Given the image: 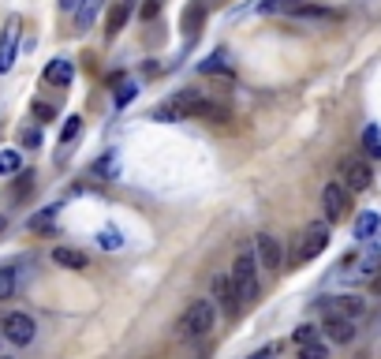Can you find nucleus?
<instances>
[{
  "mask_svg": "<svg viewBox=\"0 0 381 359\" xmlns=\"http://www.w3.org/2000/svg\"><path fill=\"white\" fill-rule=\"evenodd\" d=\"M228 281H232V288H235V300H240V307H251V303L258 300V258H254L251 247H243L240 255H235Z\"/></svg>",
  "mask_w": 381,
  "mask_h": 359,
  "instance_id": "obj_1",
  "label": "nucleus"
},
{
  "mask_svg": "<svg viewBox=\"0 0 381 359\" xmlns=\"http://www.w3.org/2000/svg\"><path fill=\"white\" fill-rule=\"evenodd\" d=\"M363 150L370 157H381V127L377 124H366L363 127Z\"/></svg>",
  "mask_w": 381,
  "mask_h": 359,
  "instance_id": "obj_21",
  "label": "nucleus"
},
{
  "mask_svg": "<svg viewBox=\"0 0 381 359\" xmlns=\"http://www.w3.org/2000/svg\"><path fill=\"white\" fill-rule=\"evenodd\" d=\"M322 334L336 341V344H348V341H356V318H344V314H325V326H322Z\"/></svg>",
  "mask_w": 381,
  "mask_h": 359,
  "instance_id": "obj_12",
  "label": "nucleus"
},
{
  "mask_svg": "<svg viewBox=\"0 0 381 359\" xmlns=\"http://www.w3.org/2000/svg\"><path fill=\"white\" fill-rule=\"evenodd\" d=\"M325 247H329V221H310L307 229L299 232L295 247H292V266H303L310 258H318Z\"/></svg>",
  "mask_w": 381,
  "mask_h": 359,
  "instance_id": "obj_3",
  "label": "nucleus"
},
{
  "mask_svg": "<svg viewBox=\"0 0 381 359\" xmlns=\"http://www.w3.org/2000/svg\"><path fill=\"white\" fill-rule=\"evenodd\" d=\"M299 352H303V359H325V352H329V348H325L322 341H314V344H303Z\"/></svg>",
  "mask_w": 381,
  "mask_h": 359,
  "instance_id": "obj_32",
  "label": "nucleus"
},
{
  "mask_svg": "<svg viewBox=\"0 0 381 359\" xmlns=\"http://www.w3.org/2000/svg\"><path fill=\"white\" fill-rule=\"evenodd\" d=\"M199 72H202V75H225V79H232V75H235V68L228 64V57H225L221 49H217V52H209V57L199 64Z\"/></svg>",
  "mask_w": 381,
  "mask_h": 359,
  "instance_id": "obj_14",
  "label": "nucleus"
},
{
  "mask_svg": "<svg viewBox=\"0 0 381 359\" xmlns=\"http://www.w3.org/2000/svg\"><path fill=\"white\" fill-rule=\"evenodd\" d=\"M213 303H217L221 311H225V318H235V314L243 311V307H240V300H235V288H232V281H228L225 273H217V277H213Z\"/></svg>",
  "mask_w": 381,
  "mask_h": 359,
  "instance_id": "obj_9",
  "label": "nucleus"
},
{
  "mask_svg": "<svg viewBox=\"0 0 381 359\" xmlns=\"http://www.w3.org/2000/svg\"><path fill=\"white\" fill-rule=\"evenodd\" d=\"M127 16H131V4H127V0H120V4H116V8L109 11V30H105V34H109V38H116V34L124 30Z\"/></svg>",
  "mask_w": 381,
  "mask_h": 359,
  "instance_id": "obj_20",
  "label": "nucleus"
},
{
  "mask_svg": "<svg viewBox=\"0 0 381 359\" xmlns=\"http://www.w3.org/2000/svg\"><path fill=\"white\" fill-rule=\"evenodd\" d=\"M318 334H322L318 326H299L295 329V344H299V348H303V344H314V341H318Z\"/></svg>",
  "mask_w": 381,
  "mask_h": 359,
  "instance_id": "obj_30",
  "label": "nucleus"
},
{
  "mask_svg": "<svg viewBox=\"0 0 381 359\" xmlns=\"http://www.w3.org/2000/svg\"><path fill=\"white\" fill-rule=\"evenodd\" d=\"M202 23H206V4H202V0H191V4L183 8V34H187V42L199 38Z\"/></svg>",
  "mask_w": 381,
  "mask_h": 359,
  "instance_id": "obj_13",
  "label": "nucleus"
},
{
  "mask_svg": "<svg viewBox=\"0 0 381 359\" xmlns=\"http://www.w3.org/2000/svg\"><path fill=\"white\" fill-rule=\"evenodd\" d=\"M98 244H101L105 251H120V247H124V232H120V229H101V232H98Z\"/></svg>",
  "mask_w": 381,
  "mask_h": 359,
  "instance_id": "obj_25",
  "label": "nucleus"
},
{
  "mask_svg": "<svg viewBox=\"0 0 381 359\" xmlns=\"http://www.w3.org/2000/svg\"><path fill=\"white\" fill-rule=\"evenodd\" d=\"M101 4H105V0H83L78 11H75V30H86V26L94 23V16L101 11Z\"/></svg>",
  "mask_w": 381,
  "mask_h": 359,
  "instance_id": "obj_18",
  "label": "nucleus"
},
{
  "mask_svg": "<svg viewBox=\"0 0 381 359\" xmlns=\"http://www.w3.org/2000/svg\"><path fill=\"white\" fill-rule=\"evenodd\" d=\"M206 101H209V98L202 94V90H180V94L168 101V105H172V109L180 113V120H191V116H202Z\"/></svg>",
  "mask_w": 381,
  "mask_h": 359,
  "instance_id": "obj_11",
  "label": "nucleus"
},
{
  "mask_svg": "<svg viewBox=\"0 0 381 359\" xmlns=\"http://www.w3.org/2000/svg\"><path fill=\"white\" fill-rule=\"evenodd\" d=\"M23 169V154L19 150H0V176H11V172Z\"/></svg>",
  "mask_w": 381,
  "mask_h": 359,
  "instance_id": "obj_23",
  "label": "nucleus"
},
{
  "mask_svg": "<svg viewBox=\"0 0 381 359\" xmlns=\"http://www.w3.org/2000/svg\"><path fill=\"white\" fill-rule=\"evenodd\" d=\"M30 191H34V172H26V176H19L16 188H11V203H23Z\"/></svg>",
  "mask_w": 381,
  "mask_h": 359,
  "instance_id": "obj_26",
  "label": "nucleus"
},
{
  "mask_svg": "<svg viewBox=\"0 0 381 359\" xmlns=\"http://www.w3.org/2000/svg\"><path fill=\"white\" fill-rule=\"evenodd\" d=\"M116 172H120L116 154H105V157H98V161L90 165V176H94V180H116Z\"/></svg>",
  "mask_w": 381,
  "mask_h": 359,
  "instance_id": "obj_17",
  "label": "nucleus"
},
{
  "mask_svg": "<svg viewBox=\"0 0 381 359\" xmlns=\"http://www.w3.org/2000/svg\"><path fill=\"white\" fill-rule=\"evenodd\" d=\"M78 127H83V120H78V116H68V120H64V131H60V146H68L75 135H78Z\"/></svg>",
  "mask_w": 381,
  "mask_h": 359,
  "instance_id": "obj_28",
  "label": "nucleus"
},
{
  "mask_svg": "<svg viewBox=\"0 0 381 359\" xmlns=\"http://www.w3.org/2000/svg\"><path fill=\"white\" fill-rule=\"evenodd\" d=\"M322 210H325V221H329V224L344 221L348 210H351V191L344 188V183H325V191H322Z\"/></svg>",
  "mask_w": 381,
  "mask_h": 359,
  "instance_id": "obj_4",
  "label": "nucleus"
},
{
  "mask_svg": "<svg viewBox=\"0 0 381 359\" xmlns=\"http://www.w3.org/2000/svg\"><path fill=\"white\" fill-rule=\"evenodd\" d=\"M213 318H217V303L213 300H194L187 311H183V318L176 322V337L180 341H199L206 337L209 329H213Z\"/></svg>",
  "mask_w": 381,
  "mask_h": 359,
  "instance_id": "obj_2",
  "label": "nucleus"
},
{
  "mask_svg": "<svg viewBox=\"0 0 381 359\" xmlns=\"http://www.w3.org/2000/svg\"><path fill=\"white\" fill-rule=\"evenodd\" d=\"M299 0H262V11L266 16H277V11H292Z\"/></svg>",
  "mask_w": 381,
  "mask_h": 359,
  "instance_id": "obj_29",
  "label": "nucleus"
},
{
  "mask_svg": "<svg viewBox=\"0 0 381 359\" xmlns=\"http://www.w3.org/2000/svg\"><path fill=\"white\" fill-rule=\"evenodd\" d=\"M52 262H57V266H64V270H86V255H83V251H75V247H57V251H52Z\"/></svg>",
  "mask_w": 381,
  "mask_h": 359,
  "instance_id": "obj_16",
  "label": "nucleus"
},
{
  "mask_svg": "<svg viewBox=\"0 0 381 359\" xmlns=\"http://www.w3.org/2000/svg\"><path fill=\"white\" fill-rule=\"evenodd\" d=\"M30 113L42 120V124H49V120H57V109H52V105H45V101H34L30 105Z\"/></svg>",
  "mask_w": 381,
  "mask_h": 359,
  "instance_id": "obj_31",
  "label": "nucleus"
},
{
  "mask_svg": "<svg viewBox=\"0 0 381 359\" xmlns=\"http://www.w3.org/2000/svg\"><path fill=\"white\" fill-rule=\"evenodd\" d=\"M157 11H161V0H142V11H139V16H142V23H146V19L157 16Z\"/></svg>",
  "mask_w": 381,
  "mask_h": 359,
  "instance_id": "obj_33",
  "label": "nucleus"
},
{
  "mask_svg": "<svg viewBox=\"0 0 381 359\" xmlns=\"http://www.w3.org/2000/svg\"><path fill=\"white\" fill-rule=\"evenodd\" d=\"M19 30H23V19H19V16H8L4 30H0V75H4V72H11V64H16Z\"/></svg>",
  "mask_w": 381,
  "mask_h": 359,
  "instance_id": "obj_7",
  "label": "nucleus"
},
{
  "mask_svg": "<svg viewBox=\"0 0 381 359\" xmlns=\"http://www.w3.org/2000/svg\"><path fill=\"white\" fill-rule=\"evenodd\" d=\"M322 314H344V318H359L366 314V303L359 296H333V300H322Z\"/></svg>",
  "mask_w": 381,
  "mask_h": 359,
  "instance_id": "obj_10",
  "label": "nucleus"
},
{
  "mask_svg": "<svg viewBox=\"0 0 381 359\" xmlns=\"http://www.w3.org/2000/svg\"><path fill=\"white\" fill-rule=\"evenodd\" d=\"M340 183H344L348 191H366V188L374 183L370 161H359V157H348V161H340Z\"/></svg>",
  "mask_w": 381,
  "mask_h": 359,
  "instance_id": "obj_5",
  "label": "nucleus"
},
{
  "mask_svg": "<svg viewBox=\"0 0 381 359\" xmlns=\"http://www.w3.org/2000/svg\"><path fill=\"white\" fill-rule=\"evenodd\" d=\"M370 292H374V296H381V273H377L374 281H370Z\"/></svg>",
  "mask_w": 381,
  "mask_h": 359,
  "instance_id": "obj_35",
  "label": "nucleus"
},
{
  "mask_svg": "<svg viewBox=\"0 0 381 359\" xmlns=\"http://www.w3.org/2000/svg\"><path fill=\"white\" fill-rule=\"evenodd\" d=\"M42 142V135H37V131H23V146H37Z\"/></svg>",
  "mask_w": 381,
  "mask_h": 359,
  "instance_id": "obj_34",
  "label": "nucleus"
},
{
  "mask_svg": "<svg viewBox=\"0 0 381 359\" xmlns=\"http://www.w3.org/2000/svg\"><path fill=\"white\" fill-rule=\"evenodd\" d=\"M0 229H4V217H0Z\"/></svg>",
  "mask_w": 381,
  "mask_h": 359,
  "instance_id": "obj_37",
  "label": "nucleus"
},
{
  "mask_svg": "<svg viewBox=\"0 0 381 359\" xmlns=\"http://www.w3.org/2000/svg\"><path fill=\"white\" fill-rule=\"evenodd\" d=\"M11 292H16V270L4 266L0 270V300H11Z\"/></svg>",
  "mask_w": 381,
  "mask_h": 359,
  "instance_id": "obj_27",
  "label": "nucleus"
},
{
  "mask_svg": "<svg viewBox=\"0 0 381 359\" xmlns=\"http://www.w3.org/2000/svg\"><path fill=\"white\" fill-rule=\"evenodd\" d=\"M254 258H258V266H262L266 273H281V262H284V255H281V239L269 236V232L254 236Z\"/></svg>",
  "mask_w": 381,
  "mask_h": 359,
  "instance_id": "obj_6",
  "label": "nucleus"
},
{
  "mask_svg": "<svg viewBox=\"0 0 381 359\" xmlns=\"http://www.w3.org/2000/svg\"><path fill=\"white\" fill-rule=\"evenodd\" d=\"M377 229H381V217L374 214V210H366V214L356 217V239H370Z\"/></svg>",
  "mask_w": 381,
  "mask_h": 359,
  "instance_id": "obj_19",
  "label": "nucleus"
},
{
  "mask_svg": "<svg viewBox=\"0 0 381 359\" xmlns=\"http://www.w3.org/2000/svg\"><path fill=\"white\" fill-rule=\"evenodd\" d=\"M57 214H60V206H45L42 214H34L30 221H26V229H34V232H42V229H49L52 221H57Z\"/></svg>",
  "mask_w": 381,
  "mask_h": 359,
  "instance_id": "obj_22",
  "label": "nucleus"
},
{
  "mask_svg": "<svg viewBox=\"0 0 381 359\" xmlns=\"http://www.w3.org/2000/svg\"><path fill=\"white\" fill-rule=\"evenodd\" d=\"M135 94H139V86H135V83H124V79H120V86L112 90V101H116V109H124V105H131V101H135Z\"/></svg>",
  "mask_w": 381,
  "mask_h": 359,
  "instance_id": "obj_24",
  "label": "nucleus"
},
{
  "mask_svg": "<svg viewBox=\"0 0 381 359\" xmlns=\"http://www.w3.org/2000/svg\"><path fill=\"white\" fill-rule=\"evenodd\" d=\"M71 79H75L71 60H52L49 68H45V83H49V86H68Z\"/></svg>",
  "mask_w": 381,
  "mask_h": 359,
  "instance_id": "obj_15",
  "label": "nucleus"
},
{
  "mask_svg": "<svg viewBox=\"0 0 381 359\" xmlns=\"http://www.w3.org/2000/svg\"><path fill=\"white\" fill-rule=\"evenodd\" d=\"M57 4H60V8H64V11H71V8H75V4H78V0H57Z\"/></svg>",
  "mask_w": 381,
  "mask_h": 359,
  "instance_id": "obj_36",
  "label": "nucleus"
},
{
  "mask_svg": "<svg viewBox=\"0 0 381 359\" xmlns=\"http://www.w3.org/2000/svg\"><path fill=\"white\" fill-rule=\"evenodd\" d=\"M34 334H37V326H34L30 314H19V311H16V314L4 318V337H8L11 344H30Z\"/></svg>",
  "mask_w": 381,
  "mask_h": 359,
  "instance_id": "obj_8",
  "label": "nucleus"
}]
</instances>
